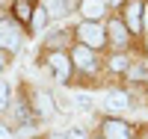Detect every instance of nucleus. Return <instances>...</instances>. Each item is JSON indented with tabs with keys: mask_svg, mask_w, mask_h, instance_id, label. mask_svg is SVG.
<instances>
[{
	"mask_svg": "<svg viewBox=\"0 0 148 139\" xmlns=\"http://www.w3.org/2000/svg\"><path fill=\"white\" fill-rule=\"evenodd\" d=\"M51 68H53V74H56V80L65 83L68 74H71V59H68L65 53H53V56H51Z\"/></svg>",
	"mask_w": 148,
	"mask_h": 139,
	"instance_id": "nucleus-4",
	"label": "nucleus"
},
{
	"mask_svg": "<svg viewBox=\"0 0 148 139\" xmlns=\"http://www.w3.org/2000/svg\"><path fill=\"white\" fill-rule=\"evenodd\" d=\"M65 139H86V133H83L80 127H71V130L65 133Z\"/></svg>",
	"mask_w": 148,
	"mask_h": 139,
	"instance_id": "nucleus-18",
	"label": "nucleus"
},
{
	"mask_svg": "<svg viewBox=\"0 0 148 139\" xmlns=\"http://www.w3.org/2000/svg\"><path fill=\"white\" fill-rule=\"evenodd\" d=\"M142 15H145V21H142V24H148V9H142Z\"/></svg>",
	"mask_w": 148,
	"mask_h": 139,
	"instance_id": "nucleus-21",
	"label": "nucleus"
},
{
	"mask_svg": "<svg viewBox=\"0 0 148 139\" xmlns=\"http://www.w3.org/2000/svg\"><path fill=\"white\" fill-rule=\"evenodd\" d=\"M125 27L130 33L142 30V3L139 0H127V6H125Z\"/></svg>",
	"mask_w": 148,
	"mask_h": 139,
	"instance_id": "nucleus-3",
	"label": "nucleus"
},
{
	"mask_svg": "<svg viewBox=\"0 0 148 139\" xmlns=\"http://www.w3.org/2000/svg\"><path fill=\"white\" fill-rule=\"evenodd\" d=\"M107 36L113 39L116 47H125V45H127V27H125L121 21H113V24H110V27H107Z\"/></svg>",
	"mask_w": 148,
	"mask_h": 139,
	"instance_id": "nucleus-7",
	"label": "nucleus"
},
{
	"mask_svg": "<svg viewBox=\"0 0 148 139\" xmlns=\"http://www.w3.org/2000/svg\"><path fill=\"white\" fill-rule=\"evenodd\" d=\"M36 110H39L42 116H53V98L47 92H39L36 95Z\"/></svg>",
	"mask_w": 148,
	"mask_h": 139,
	"instance_id": "nucleus-11",
	"label": "nucleus"
},
{
	"mask_svg": "<svg viewBox=\"0 0 148 139\" xmlns=\"http://www.w3.org/2000/svg\"><path fill=\"white\" fill-rule=\"evenodd\" d=\"M15 12H18V18H33V9H30V0H18L15 3Z\"/></svg>",
	"mask_w": 148,
	"mask_h": 139,
	"instance_id": "nucleus-13",
	"label": "nucleus"
},
{
	"mask_svg": "<svg viewBox=\"0 0 148 139\" xmlns=\"http://www.w3.org/2000/svg\"><path fill=\"white\" fill-rule=\"evenodd\" d=\"M77 36H80L83 47H89V50L107 45V30L101 27V24H95V21H83L80 27H77Z\"/></svg>",
	"mask_w": 148,
	"mask_h": 139,
	"instance_id": "nucleus-1",
	"label": "nucleus"
},
{
	"mask_svg": "<svg viewBox=\"0 0 148 139\" xmlns=\"http://www.w3.org/2000/svg\"><path fill=\"white\" fill-rule=\"evenodd\" d=\"M127 104H130V98H127L125 92H110V95H107V110H110V112L127 110Z\"/></svg>",
	"mask_w": 148,
	"mask_h": 139,
	"instance_id": "nucleus-8",
	"label": "nucleus"
},
{
	"mask_svg": "<svg viewBox=\"0 0 148 139\" xmlns=\"http://www.w3.org/2000/svg\"><path fill=\"white\" fill-rule=\"evenodd\" d=\"M110 68H113V71H125V68H127V59H125V56L110 59Z\"/></svg>",
	"mask_w": 148,
	"mask_h": 139,
	"instance_id": "nucleus-16",
	"label": "nucleus"
},
{
	"mask_svg": "<svg viewBox=\"0 0 148 139\" xmlns=\"http://www.w3.org/2000/svg\"><path fill=\"white\" fill-rule=\"evenodd\" d=\"M104 139H130V127L119 118H110L104 124Z\"/></svg>",
	"mask_w": 148,
	"mask_h": 139,
	"instance_id": "nucleus-5",
	"label": "nucleus"
},
{
	"mask_svg": "<svg viewBox=\"0 0 148 139\" xmlns=\"http://www.w3.org/2000/svg\"><path fill=\"white\" fill-rule=\"evenodd\" d=\"M45 9L51 18H62L68 12V0H45Z\"/></svg>",
	"mask_w": 148,
	"mask_h": 139,
	"instance_id": "nucleus-10",
	"label": "nucleus"
},
{
	"mask_svg": "<svg viewBox=\"0 0 148 139\" xmlns=\"http://www.w3.org/2000/svg\"><path fill=\"white\" fill-rule=\"evenodd\" d=\"M127 77H130V80H145L148 74H145V68H130V71H127Z\"/></svg>",
	"mask_w": 148,
	"mask_h": 139,
	"instance_id": "nucleus-17",
	"label": "nucleus"
},
{
	"mask_svg": "<svg viewBox=\"0 0 148 139\" xmlns=\"http://www.w3.org/2000/svg\"><path fill=\"white\" fill-rule=\"evenodd\" d=\"M74 62H77L83 71H92L95 68V53L89 47H77V50H74Z\"/></svg>",
	"mask_w": 148,
	"mask_h": 139,
	"instance_id": "nucleus-9",
	"label": "nucleus"
},
{
	"mask_svg": "<svg viewBox=\"0 0 148 139\" xmlns=\"http://www.w3.org/2000/svg\"><path fill=\"white\" fill-rule=\"evenodd\" d=\"M80 9H83V15L89 18V21H95V24H98V18H104L107 3H104V0H83V3H80Z\"/></svg>",
	"mask_w": 148,
	"mask_h": 139,
	"instance_id": "nucleus-6",
	"label": "nucleus"
},
{
	"mask_svg": "<svg viewBox=\"0 0 148 139\" xmlns=\"http://www.w3.org/2000/svg\"><path fill=\"white\" fill-rule=\"evenodd\" d=\"M9 104V83H0V110H6Z\"/></svg>",
	"mask_w": 148,
	"mask_h": 139,
	"instance_id": "nucleus-15",
	"label": "nucleus"
},
{
	"mask_svg": "<svg viewBox=\"0 0 148 139\" xmlns=\"http://www.w3.org/2000/svg\"><path fill=\"white\" fill-rule=\"evenodd\" d=\"M68 39V30H56V33H51V36H47V45H51V47H56V45H62Z\"/></svg>",
	"mask_w": 148,
	"mask_h": 139,
	"instance_id": "nucleus-14",
	"label": "nucleus"
},
{
	"mask_svg": "<svg viewBox=\"0 0 148 139\" xmlns=\"http://www.w3.org/2000/svg\"><path fill=\"white\" fill-rule=\"evenodd\" d=\"M0 68H3V59H0Z\"/></svg>",
	"mask_w": 148,
	"mask_h": 139,
	"instance_id": "nucleus-22",
	"label": "nucleus"
},
{
	"mask_svg": "<svg viewBox=\"0 0 148 139\" xmlns=\"http://www.w3.org/2000/svg\"><path fill=\"white\" fill-rule=\"evenodd\" d=\"M0 139H9V130L3 127V124H0Z\"/></svg>",
	"mask_w": 148,
	"mask_h": 139,
	"instance_id": "nucleus-20",
	"label": "nucleus"
},
{
	"mask_svg": "<svg viewBox=\"0 0 148 139\" xmlns=\"http://www.w3.org/2000/svg\"><path fill=\"white\" fill-rule=\"evenodd\" d=\"M0 45L9 47V50H18L21 47V30H18L15 21H9V18L0 21Z\"/></svg>",
	"mask_w": 148,
	"mask_h": 139,
	"instance_id": "nucleus-2",
	"label": "nucleus"
},
{
	"mask_svg": "<svg viewBox=\"0 0 148 139\" xmlns=\"http://www.w3.org/2000/svg\"><path fill=\"white\" fill-rule=\"evenodd\" d=\"M47 21H51V15H47V9L42 6V9H36L33 12V18H30V24H33V30L36 33H42L45 27H47Z\"/></svg>",
	"mask_w": 148,
	"mask_h": 139,
	"instance_id": "nucleus-12",
	"label": "nucleus"
},
{
	"mask_svg": "<svg viewBox=\"0 0 148 139\" xmlns=\"http://www.w3.org/2000/svg\"><path fill=\"white\" fill-rule=\"evenodd\" d=\"M77 107H83V110H92V98H86V95H77Z\"/></svg>",
	"mask_w": 148,
	"mask_h": 139,
	"instance_id": "nucleus-19",
	"label": "nucleus"
}]
</instances>
